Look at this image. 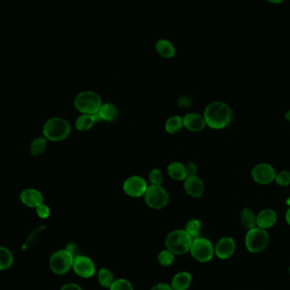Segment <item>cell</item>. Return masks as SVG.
<instances>
[{"mask_svg": "<svg viewBox=\"0 0 290 290\" xmlns=\"http://www.w3.org/2000/svg\"><path fill=\"white\" fill-rule=\"evenodd\" d=\"M232 112L229 105L221 101L210 103L204 112L206 126L216 130L225 129L232 121Z\"/></svg>", "mask_w": 290, "mask_h": 290, "instance_id": "cell-1", "label": "cell"}, {"mask_svg": "<svg viewBox=\"0 0 290 290\" xmlns=\"http://www.w3.org/2000/svg\"><path fill=\"white\" fill-rule=\"evenodd\" d=\"M71 131L69 122L61 117L49 119L44 124L43 133L48 140L59 142L67 138Z\"/></svg>", "mask_w": 290, "mask_h": 290, "instance_id": "cell-2", "label": "cell"}, {"mask_svg": "<svg viewBox=\"0 0 290 290\" xmlns=\"http://www.w3.org/2000/svg\"><path fill=\"white\" fill-rule=\"evenodd\" d=\"M165 243L168 250L177 256H182L189 252L193 241L185 230L179 229L170 232Z\"/></svg>", "mask_w": 290, "mask_h": 290, "instance_id": "cell-3", "label": "cell"}, {"mask_svg": "<svg viewBox=\"0 0 290 290\" xmlns=\"http://www.w3.org/2000/svg\"><path fill=\"white\" fill-rule=\"evenodd\" d=\"M269 241L268 232L258 227L248 230L244 239L247 250L252 254H257L265 250L268 246Z\"/></svg>", "mask_w": 290, "mask_h": 290, "instance_id": "cell-4", "label": "cell"}, {"mask_svg": "<svg viewBox=\"0 0 290 290\" xmlns=\"http://www.w3.org/2000/svg\"><path fill=\"white\" fill-rule=\"evenodd\" d=\"M102 99L94 91H84L76 97L74 105L82 114L94 115L99 112L102 105Z\"/></svg>", "mask_w": 290, "mask_h": 290, "instance_id": "cell-5", "label": "cell"}, {"mask_svg": "<svg viewBox=\"0 0 290 290\" xmlns=\"http://www.w3.org/2000/svg\"><path fill=\"white\" fill-rule=\"evenodd\" d=\"M74 255L66 249H60L51 256L49 266L51 271L57 275H64L72 268Z\"/></svg>", "mask_w": 290, "mask_h": 290, "instance_id": "cell-6", "label": "cell"}, {"mask_svg": "<svg viewBox=\"0 0 290 290\" xmlns=\"http://www.w3.org/2000/svg\"><path fill=\"white\" fill-rule=\"evenodd\" d=\"M143 196L147 206L155 210L164 208L169 202V194L161 185H150Z\"/></svg>", "mask_w": 290, "mask_h": 290, "instance_id": "cell-7", "label": "cell"}, {"mask_svg": "<svg viewBox=\"0 0 290 290\" xmlns=\"http://www.w3.org/2000/svg\"><path fill=\"white\" fill-rule=\"evenodd\" d=\"M190 254L196 261L201 262H208L215 255V247L210 240L198 238L192 243Z\"/></svg>", "mask_w": 290, "mask_h": 290, "instance_id": "cell-8", "label": "cell"}, {"mask_svg": "<svg viewBox=\"0 0 290 290\" xmlns=\"http://www.w3.org/2000/svg\"><path fill=\"white\" fill-rule=\"evenodd\" d=\"M276 170L268 163H259L251 171L252 178L257 184L267 185L275 181Z\"/></svg>", "mask_w": 290, "mask_h": 290, "instance_id": "cell-9", "label": "cell"}, {"mask_svg": "<svg viewBox=\"0 0 290 290\" xmlns=\"http://www.w3.org/2000/svg\"><path fill=\"white\" fill-rule=\"evenodd\" d=\"M147 182L139 176H133L124 182L123 190L128 195L133 198H138L144 195L147 190Z\"/></svg>", "mask_w": 290, "mask_h": 290, "instance_id": "cell-10", "label": "cell"}, {"mask_svg": "<svg viewBox=\"0 0 290 290\" xmlns=\"http://www.w3.org/2000/svg\"><path fill=\"white\" fill-rule=\"evenodd\" d=\"M72 268L81 278H89L95 274V265L89 257L77 256L74 257Z\"/></svg>", "mask_w": 290, "mask_h": 290, "instance_id": "cell-11", "label": "cell"}, {"mask_svg": "<svg viewBox=\"0 0 290 290\" xmlns=\"http://www.w3.org/2000/svg\"><path fill=\"white\" fill-rule=\"evenodd\" d=\"M236 250V243L231 237H223L219 240L215 247V255L221 260L232 257Z\"/></svg>", "mask_w": 290, "mask_h": 290, "instance_id": "cell-12", "label": "cell"}, {"mask_svg": "<svg viewBox=\"0 0 290 290\" xmlns=\"http://www.w3.org/2000/svg\"><path fill=\"white\" fill-rule=\"evenodd\" d=\"M184 189L189 195L193 198H200L203 195L205 187L203 182L200 177L197 176H190L187 177L184 180Z\"/></svg>", "mask_w": 290, "mask_h": 290, "instance_id": "cell-13", "label": "cell"}, {"mask_svg": "<svg viewBox=\"0 0 290 290\" xmlns=\"http://www.w3.org/2000/svg\"><path fill=\"white\" fill-rule=\"evenodd\" d=\"M278 220V214L274 209H264L257 215V227L267 230L275 225Z\"/></svg>", "mask_w": 290, "mask_h": 290, "instance_id": "cell-14", "label": "cell"}, {"mask_svg": "<svg viewBox=\"0 0 290 290\" xmlns=\"http://www.w3.org/2000/svg\"><path fill=\"white\" fill-rule=\"evenodd\" d=\"M183 120H184V126L193 133L201 132L206 126V120L204 118V116H201L200 114H187Z\"/></svg>", "mask_w": 290, "mask_h": 290, "instance_id": "cell-15", "label": "cell"}, {"mask_svg": "<svg viewBox=\"0 0 290 290\" xmlns=\"http://www.w3.org/2000/svg\"><path fill=\"white\" fill-rule=\"evenodd\" d=\"M20 198L25 206H28L30 208H37L44 202V197L42 193L33 189H26L22 191Z\"/></svg>", "mask_w": 290, "mask_h": 290, "instance_id": "cell-16", "label": "cell"}, {"mask_svg": "<svg viewBox=\"0 0 290 290\" xmlns=\"http://www.w3.org/2000/svg\"><path fill=\"white\" fill-rule=\"evenodd\" d=\"M192 283L191 274L188 271H181L172 278V286L173 290H187Z\"/></svg>", "mask_w": 290, "mask_h": 290, "instance_id": "cell-17", "label": "cell"}, {"mask_svg": "<svg viewBox=\"0 0 290 290\" xmlns=\"http://www.w3.org/2000/svg\"><path fill=\"white\" fill-rule=\"evenodd\" d=\"M167 172L171 178L176 181H184L188 177L186 167L180 162H172L167 167Z\"/></svg>", "mask_w": 290, "mask_h": 290, "instance_id": "cell-18", "label": "cell"}, {"mask_svg": "<svg viewBox=\"0 0 290 290\" xmlns=\"http://www.w3.org/2000/svg\"><path fill=\"white\" fill-rule=\"evenodd\" d=\"M155 48H156L159 55L164 58H172L176 55L174 45L167 39L159 40L155 44Z\"/></svg>", "mask_w": 290, "mask_h": 290, "instance_id": "cell-19", "label": "cell"}, {"mask_svg": "<svg viewBox=\"0 0 290 290\" xmlns=\"http://www.w3.org/2000/svg\"><path fill=\"white\" fill-rule=\"evenodd\" d=\"M240 220L242 225L247 230L257 227V215L249 208H244L240 212Z\"/></svg>", "mask_w": 290, "mask_h": 290, "instance_id": "cell-20", "label": "cell"}, {"mask_svg": "<svg viewBox=\"0 0 290 290\" xmlns=\"http://www.w3.org/2000/svg\"><path fill=\"white\" fill-rule=\"evenodd\" d=\"M95 121L94 115H88V114H82L76 121V129L81 132H86L92 129L95 125Z\"/></svg>", "mask_w": 290, "mask_h": 290, "instance_id": "cell-21", "label": "cell"}, {"mask_svg": "<svg viewBox=\"0 0 290 290\" xmlns=\"http://www.w3.org/2000/svg\"><path fill=\"white\" fill-rule=\"evenodd\" d=\"M102 121H112L116 118L118 115V111L116 107L111 103L103 104L99 112Z\"/></svg>", "mask_w": 290, "mask_h": 290, "instance_id": "cell-22", "label": "cell"}, {"mask_svg": "<svg viewBox=\"0 0 290 290\" xmlns=\"http://www.w3.org/2000/svg\"><path fill=\"white\" fill-rule=\"evenodd\" d=\"M14 263L12 252L6 247L0 246V271L10 268Z\"/></svg>", "mask_w": 290, "mask_h": 290, "instance_id": "cell-23", "label": "cell"}, {"mask_svg": "<svg viewBox=\"0 0 290 290\" xmlns=\"http://www.w3.org/2000/svg\"><path fill=\"white\" fill-rule=\"evenodd\" d=\"M184 128V120L181 116H173L170 117L166 122L165 129L167 133L175 134L178 133Z\"/></svg>", "mask_w": 290, "mask_h": 290, "instance_id": "cell-24", "label": "cell"}, {"mask_svg": "<svg viewBox=\"0 0 290 290\" xmlns=\"http://www.w3.org/2000/svg\"><path fill=\"white\" fill-rule=\"evenodd\" d=\"M201 223L197 219H192L188 222L185 227V231L189 233L192 241L201 238Z\"/></svg>", "mask_w": 290, "mask_h": 290, "instance_id": "cell-25", "label": "cell"}, {"mask_svg": "<svg viewBox=\"0 0 290 290\" xmlns=\"http://www.w3.org/2000/svg\"><path fill=\"white\" fill-rule=\"evenodd\" d=\"M98 281L104 288H110L114 281V274L109 269L101 268L98 273Z\"/></svg>", "mask_w": 290, "mask_h": 290, "instance_id": "cell-26", "label": "cell"}, {"mask_svg": "<svg viewBox=\"0 0 290 290\" xmlns=\"http://www.w3.org/2000/svg\"><path fill=\"white\" fill-rule=\"evenodd\" d=\"M47 139L45 137L37 138L31 143V153L34 156H38L43 154L47 148Z\"/></svg>", "mask_w": 290, "mask_h": 290, "instance_id": "cell-27", "label": "cell"}, {"mask_svg": "<svg viewBox=\"0 0 290 290\" xmlns=\"http://www.w3.org/2000/svg\"><path fill=\"white\" fill-rule=\"evenodd\" d=\"M158 261L163 266H169L174 262V254L168 249H165L158 256Z\"/></svg>", "mask_w": 290, "mask_h": 290, "instance_id": "cell-28", "label": "cell"}, {"mask_svg": "<svg viewBox=\"0 0 290 290\" xmlns=\"http://www.w3.org/2000/svg\"><path fill=\"white\" fill-rule=\"evenodd\" d=\"M110 290H133V287L129 280L119 278L114 281L112 286L110 287Z\"/></svg>", "mask_w": 290, "mask_h": 290, "instance_id": "cell-29", "label": "cell"}, {"mask_svg": "<svg viewBox=\"0 0 290 290\" xmlns=\"http://www.w3.org/2000/svg\"><path fill=\"white\" fill-rule=\"evenodd\" d=\"M275 182L281 187H288L290 185V172L289 171H282L279 173H277Z\"/></svg>", "mask_w": 290, "mask_h": 290, "instance_id": "cell-30", "label": "cell"}, {"mask_svg": "<svg viewBox=\"0 0 290 290\" xmlns=\"http://www.w3.org/2000/svg\"><path fill=\"white\" fill-rule=\"evenodd\" d=\"M149 181L151 185H161L163 175L159 169H154L149 175Z\"/></svg>", "mask_w": 290, "mask_h": 290, "instance_id": "cell-31", "label": "cell"}, {"mask_svg": "<svg viewBox=\"0 0 290 290\" xmlns=\"http://www.w3.org/2000/svg\"><path fill=\"white\" fill-rule=\"evenodd\" d=\"M37 215L42 219H46L50 215V210L48 208L46 205L42 204L40 206H38L36 208Z\"/></svg>", "mask_w": 290, "mask_h": 290, "instance_id": "cell-32", "label": "cell"}, {"mask_svg": "<svg viewBox=\"0 0 290 290\" xmlns=\"http://www.w3.org/2000/svg\"><path fill=\"white\" fill-rule=\"evenodd\" d=\"M177 104H178L179 106L184 108V109H189L192 105V100L189 97L181 96L179 98L178 100H177Z\"/></svg>", "mask_w": 290, "mask_h": 290, "instance_id": "cell-33", "label": "cell"}, {"mask_svg": "<svg viewBox=\"0 0 290 290\" xmlns=\"http://www.w3.org/2000/svg\"><path fill=\"white\" fill-rule=\"evenodd\" d=\"M186 167L187 174H188V177H190V176H197V172H198V167L196 166L194 162H189Z\"/></svg>", "mask_w": 290, "mask_h": 290, "instance_id": "cell-34", "label": "cell"}, {"mask_svg": "<svg viewBox=\"0 0 290 290\" xmlns=\"http://www.w3.org/2000/svg\"><path fill=\"white\" fill-rule=\"evenodd\" d=\"M150 290H173L172 289V286L167 284V283H160L155 284L154 287Z\"/></svg>", "mask_w": 290, "mask_h": 290, "instance_id": "cell-35", "label": "cell"}, {"mask_svg": "<svg viewBox=\"0 0 290 290\" xmlns=\"http://www.w3.org/2000/svg\"><path fill=\"white\" fill-rule=\"evenodd\" d=\"M61 290H82V288L77 283H67L65 284Z\"/></svg>", "mask_w": 290, "mask_h": 290, "instance_id": "cell-36", "label": "cell"}, {"mask_svg": "<svg viewBox=\"0 0 290 290\" xmlns=\"http://www.w3.org/2000/svg\"><path fill=\"white\" fill-rule=\"evenodd\" d=\"M285 220L286 223H288V225L290 226V207L288 209V210L286 211Z\"/></svg>", "mask_w": 290, "mask_h": 290, "instance_id": "cell-37", "label": "cell"}, {"mask_svg": "<svg viewBox=\"0 0 290 290\" xmlns=\"http://www.w3.org/2000/svg\"><path fill=\"white\" fill-rule=\"evenodd\" d=\"M267 1L271 3V4H281V3H283L284 0H267Z\"/></svg>", "mask_w": 290, "mask_h": 290, "instance_id": "cell-38", "label": "cell"}, {"mask_svg": "<svg viewBox=\"0 0 290 290\" xmlns=\"http://www.w3.org/2000/svg\"><path fill=\"white\" fill-rule=\"evenodd\" d=\"M284 117H285L287 121H290V110H288V112H286Z\"/></svg>", "mask_w": 290, "mask_h": 290, "instance_id": "cell-39", "label": "cell"}, {"mask_svg": "<svg viewBox=\"0 0 290 290\" xmlns=\"http://www.w3.org/2000/svg\"><path fill=\"white\" fill-rule=\"evenodd\" d=\"M286 203H287V205H288V206H289L290 207V197L289 198H288V200H287V201H286Z\"/></svg>", "mask_w": 290, "mask_h": 290, "instance_id": "cell-40", "label": "cell"}, {"mask_svg": "<svg viewBox=\"0 0 290 290\" xmlns=\"http://www.w3.org/2000/svg\"><path fill=\"white\" fill-rule=\"evenodd\" d=\"M288 271H289V274H290V266L289 267H288Z\"/></svg>", "mask_w": 290, "mask_h": 290, "instance_id": "cell-41", "label": "cell"}]
</instances>
